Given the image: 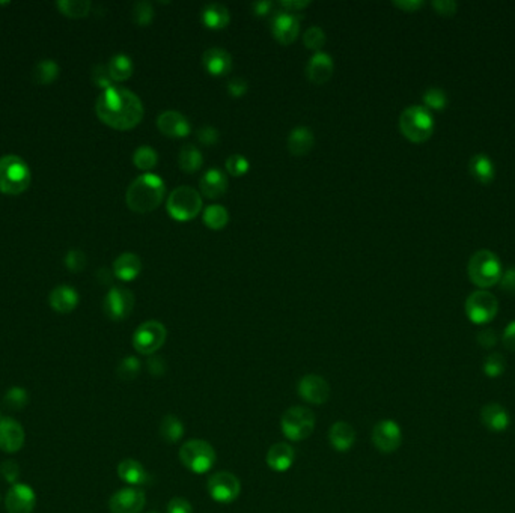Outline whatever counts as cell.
I'll return each instance as SVG.
<instances>
[{
  "label": "cell",
  "instance_id": "6da1fadb",
  "mask_svg": "<svg viewBox=\"0 0 515 513\" xmlns=\"http://www.w3.org/2000/svg\"><path fill=\"white\" fill-rule=\"evenodd\" d=\"M98 119L118 131L133 130L144 118V104L134 92L112 86L100 93L96 102Z\"/></svg>",
  "mask_w": 515,
  "mask_h": 513
},
{
  "label": "cell",
  "instance_id": "7a4b0ae2",
  "mask_svg": "<svg viewBox=\"0 0 515 513\" xmlns=\"http://www.w3.org/2000/svg\"><path fill=\"white\" fill-rule=\"evenodd\" d=\"M166 185L156 173H144L137 177L125 194V202L132 211L146 214L157 209L165 199Z\"/></svg>",
  "mask_w": 515,
  "mask_h": 513
},
{
  "label": "cell",
  "instance_id": "3957f363",
  "mask_svg": "<svg viewBox=\"0 0 515 513\" xmlns=\"http://www.w3.org/2000/svg\"><path fill=\"white\" fill-rule=\"evenodd\" d=\"M32 181L28 163L18 155H5L0 158V193L18 196L25 193Z\"/></svg>",
  "mask_w": 515,
  "mask_h": 513
},
{
  "label": "cell",
  "instance_id": "277c9868",
  "mask_svg": "<svg viewBox=\"0 0 515 513\" xmlns=\"http://www.w3.org/2000/svg\"><path fill=\"white\" fill-rule=\"evenodd\" d=\"M401 133L413 143H424L434 131V119L424 106H410L400 116Z\"/></svg>",
  "mask_w": 515,
  "mask_h": 513
},
{
  "label": "cell",
  "instance_id": "5b68a950",
  "mask_svg": "<svg viewBox=\"0 0 515 513\" xmlns=\"http://www.w3.org/2000/svg\"><path fill=\"white\" fill-rule=\"evenodd\" d=\"M180 461L189 471L195 474H205L214 466L217 454L208 441L189 440L180 449Z\"/></svg>",
  "mask_w": 515,
  "mask_h": 513
},
{
  "label": "cell",
  "instance_id": "8992f818",
  "mask_svg": "<svg viewBox=\"0 0 515 513\" xmlns=\"http://www.w3.org/2000/svg\"><path fill=\"white\" fill-rule=\"evenodd\" d=\"M467 273L472 282L479 288H490L497 283L502 276L500 261L491 250H478L467 265Z\"/></svg>",
  "mask_w": 515,
  "mask_h": 513
},
{
  "label": "cell",
  "instance_id": "52a82bcc",
  "mask_svg": "<svg viewBox=\"0 0 515 513\" xmlns=\"http://www.w3.org/2000/svg\"><path fill=\"white\" fill-rule=\"evenodd\" d=\"M166 209L173 220L190 221L201 213L202 197L192 187L181 185L169 194Z\"/></svg>",
  "mask_w": 515,
  "mask_h": 513
},
{
  "label": "cell",
  "instance_id": "ba28073f",
  "mask_svg": "<svg viewBox=\"0 0 515 513\" xmlns=\"http://www.w3.org/2000/svg\"><path fill=\"white\" fill-rule=\"evenodd\" d=\"M280 429L289 441L306 440L315 429V414L306 406H291L280 420Z\"/></svg>",
  "mask_w": 515,
  "mask_h": 513
},
{
  "label": "cell",
  "instance_id": "9c48e42d",
  "mask_svg": "<svg viewBox=\"0 0 515 513\" xmlns=\"http://www.w3.org/2000/svg\"><path fill=\"white\" fill-rule=\"evenodd\" d=\"M168 337L166 326L158 321H146L137 326L133 334V346L139 354L152 355L165 345Z\"/></svg>",
  "mask_w": 515,
  "mask_h": 513
},
{
  "label": "cell",
  "instance_id": "30bf717a",
  "mask_svg": "<svg viewBox=\"0 0 515 513\" xmlns=\"http://www.w3.org/2000/svg\"><path fill=\"white\" fill-rule=\"evenodd\" d=\"M499 310V301L494 294L478 289L465 300V314L473 324H487L493 319Z\"/></svg>",
  "mask_w": 515,
  "mask_h": 513
},
{
  "label": "cell",
  "instance_id": "8fae6325",
  "mask_svg": "<svg viewBox=\"0 0 515 513\" xmlns=\"http://www.w3.org/2000/svg\"><path fill=\"white\" fill-rule=\"evenodd\" d=\"M208 494L216 503L229 505L233 503L241 493V483L236 474L229 471H220L213 474L207 483Z\"/></svg>",
  "mask_w": 515,
  "mask_h": 513
},
{
  "label": "cell",
  "instance_id": "7c38bea8",
  "mask_svg": "<svg viewBox=\"0 0 515 513\" xmlns=\"http://www.w3.org/2000/svg\"><path fill=\"white\" fill-rule=\"evenodd\" d=\"M103 309L109 319L124 321L130 317L134 309V295L125 288L113 286L104 298Z\"/></svg>",
  "mask_w": 515,
  "mask_h": 513
},
{
  "label": "cell",
  "instance_id": "4fadbf2b",
  "mask_svg": "<svg viewBox=\"0 0 515 513\" xmlns=\"http://www.w3.org/2000/svg\"><path fill=\"white\" fill-rule=\"evenodd\" d=\"M372 442L384 454L395 453L403 444V429L395 420H381L372 429Z\"/></svg>",
  "mask_w": 515,
  "mask_h": 513
},
{
  "label": "cell",
  "instance_id": "5bb4252c",
  "mask_svg": "<svg viewBox=\"0 0 515 513\" xmlns=\"http://www.w3.org/2000/svg\"><path fill=\"white\" fill-rule=\"evenodd\" d=\"M300 18L297 14L287 11H274L270 20V29L273 37L282 45L294 42L300 33Z\"/></svg>",
  "mask_w": 515,
  "mask_h": 513
},
{
  "label": "cell",
  "instance_id": "9a60e30c",
  "mask_svg": "<svg viewBox=\"0 0 515 513\" xmlns=\"http://www.w3.org/2000/svg\"><path fill=\"white\" fill-rule=\"evenodd\" d=\"M146 505V495L140 488L127 486L116 491L109 500L112 513H140Z\"/></svg>",
  "mask_w": 515,
  "mask_h": 513
},
{
  "label": "cell",
  "instance_id": "2e32d148",
  "mask_svg": "<svg viewBox=\"0 0 515 513\" xmlns=\"http://www.w3.org/2000/svg\"><path fill=\"white\" fill-rule=\"evenodd\" d=\"M300 398L312 405H324L330 398V386L320 375H304L297 386Z\"/></svg>",
  "mask_w": 515,
  "mask_h": 513
},
{
  "label": "cell",
  "instance_id": "e0dca14e",
  "mask_svg": "<svg viewBox=\"0 0 515 513\" xmlns=\"http://www.w3.org/2000/svg\"><path fill=\"white\" fill-rule=\"evenodd\" d=\"M37 506V494L26 483H16L5 498L8 513H32Z\"/></svg>",
  "mask_w": 515,
  "mask_h": 513
},
{
  "label": "cell",
  "instance_id": "ac0fdd59",
  "mask_svg": "<svg viewBox=\"0 0 515 513\" xmlns=\"http://www.w3.org/2000/svg\"><path fill=\"white\" fill-rule=\"evenodd\" d=\"M26 434L17 420L11 417L0 418V450L5 453H17L25 446Z\"/></svg>",
  "mask_w": 515,
  "mask_h": 513
},
{
  "label": "cell",
  "instance_id": "d6986e66",
  "mask_svg": "<svg viewBox=\"0 0 515 513\" xmlns=\"http://www.w3.org/2000/svg\"><path fill=\"white\" fill-rule=\"evenodd\" d=\"M157 128L168 137L183 138L192 133V125L185 116L177 110H166L158 114Z\"/></svg>",
  "mask_w": 515,
  "mask_h": 513
},
{
  "label": "cell",
  "instance_id": "ffe728a7",
  "mask_svg": "<svg viewBox=\"0 0 515 513\" xmlns=\"http://www.w3.org/2000/svg\"><path fill=\"white\" fill-rule=\"evenodd\" d=\"M481 422L482 425L490 430V432L500 434L508 430L511 426V414L505 406L497 403V402H490L485 403L481 408Z\"/></svg>",
  "mask_w": 515,
  "mask_h": 513
},
{
  "label": "cell",
  "instance_id": "44dd1931",
  "mask_svg": "<svg viewBox=\"0 0 515 513\" xmlns=\"http://www.w3.org/2000/svg\"><path fill=\"white\" fill-rule=\"evenodd\" d=\"M333 59L330 54L318 52L315 53L306 66V76L313 85H325L333 76Z\"/></svg>",
  "mask_w": 515,
  "mask_h": 513
},
{
  "label": "cell",
  "instance_id": "7402d4cb",
  "mask_svg": "<svg viewBox=\"0 0 515 513\" xmlns=\"http://www.w3.org/2000/svg\"><path fill=\"white\" fill-rule=\"evenodd\" d=\"M202 64L209 73L214 77H224L231 73L232 69V56L220 47H212L204 52L202 54Z\"/></svg>",
  "mask_w": 515,
  "mask_h": 513
},
{
  "label": "cell",
  "instance_id": "603a6c76",
  "mask_svg": "<svg viewBox=\"0 0 515 513\" xmlns=\"http://www.w3.org/2000/svg\"><path fill=\"white\" fill-rule=\"evenodd\" d=\"M296 453L288 442H276L267 452L265 462L268 468H272L276 473H285L288 471L292 464H294Z\"/></svg>",
  "mask_w": 515,
  "mask_h": 513
},
{
  "label": "cell",
  "instance_id": "cb8c5ba5",
  "mask_svg": "<svg viewBox=\"0 0 515 513\" xmlns=\"http://www.w3.org/2000/svg\"><path fill=\"white\" fill-rule=\"evenodd\" d=\"M199 189H201V193L208 197V199H217V197L224 196L228 190L226 175L217 167L207 170L201 181H199Z\"/></svg>",
  "mask_w": 515,
  "mask_h": 513
},
{
  "label": "cell",
  "instance_id": "d4e9b609",
  "mask_svg": "<svg viewBox=\"0 0 515 513\" xmlns=\"http://www.w3.org/2000/svg\"><path fill=\"white\" fill-rule=\"evenodd\" d=\"M118 476L128 486H144L149 483V473L136 459H124L118 465Z\"/></svg>",
  "mask_w": 515,
  "mask_h": 513
},
{
  "label": "cell",
  "instance_id": "484cf974",
  "mask_svg": "<svg viewBox=\"0 0 515 513\" xmlns=\"http://www.w3.org/2000/svg\"><path fill=\"white\" fill-rule=\"evenodd\" d=\"M49 302L54 312L61 313V314H66V313H71L77 307L79 294L74 288L62 285L52 290L50 297H49Z\"/></svg>",
  "mask_w": 515,
  "mask_h": 513
},
{
  "label": "cell",
  "instance_id": "4316f807",
  "mask_svg": "<svg viewBox=\"0 0 515 513\" xmlns=\"http://www.w3.org/2000/svg\"><path fill=\"white\" fill-rule=\"evenodd\" d=\"M142 271V261L134 253H122L113 262V274L122 282H133Z\"/></svg>",
  "mask_w": 515,
  "mask_h": 513
},
{
  "label": "cell",
  "instance_id": "83f0119b",
  "mask_svg": "<svg viewBox=\"0 0 515 513\" xmlns=\"http://www.w3.org/2000/svg\"><path fill=\"white\" fill-rule=\"evenodd\" d=\"M329 441L339 453H347L356 442V430L347 422H336L329 430Z\"/></svg>",
  "mask_w": 515,
  "mask_h": 513
},
{
  "label": "cell",
  "instance_id": "f1b7e54d",
  "mask_svg": "<svg viewBox=\"0 0 515 513\" xmlns=\"http://www.w3.org/2000/svg\"><path fill=\"white\" fill-rule=\"evenodd\" d=\"M315 145V136L309 126H297L289 133L288 151L294 157H303L311 153Z\"/></svg>",
  "mask_w": 515,
  "mask_h": 513
},
{
  "label": "cell",
  "instance_id": "f546056e",
  "mask_svg": "<svg viewBox=\"0 0 515 513\" xmlns=\"http://www.w3.org/2000/svg\"><path fill=\"white\" fill-rule=\"evenodd\" d=\"M204 26L212 30L225 29L231 23L229 9L221 4H209L202 9L201 14Z\"/></svg>",
  "mask_w": 515,
  "mask_h": 513
},
{
  "label": "cell",
  "instance_id": "4dcf8cb0",
  "mask_svg": "<svg viewBox=\"0 0 515 513\" xmlns=\"http://www.w3.org/2000/svg\"><path fill=\"white\" fill-rule=\"evenodd\" d=\"M158 434H160L161 440L168 442V444H177V442L181 441L184 437L185 428H184V423L177 415L168 414L163 417V420L160 422Z\"/></svg>",
  "mask_w": 515,
  "mask_h": 513
},
{
  "label": "cell",
  "instance_id": "1f68e13d",
  "mask_svg": "<svg viewBox=\"0 0 515 513\" xmlns=\"http://www.w3.org/2000/svg\"><path fill=\"white\" fill-rule=\"evenodd\" d=\"M469 172L479 182H490L494 178V163L487 154H476L469 161Z\"/></svg>",
  "mask_w": 515,
  "mask_h": 513
},
{
  "label": "cell",
  "instance_id": "d6a6232c",
  "mask_svg": "<svg viewBox=\"0 0 515 513\" xmlns=\"http://www.w3.org/2000/svg\"><path fill=\"white\" fill-rule=\"evenodd\" d=\"M108 68H109V73H110V77L113 81H125L130 78L133 76V71H134V65H133V61L130 56L127 54H116L113 56L110 62L108 64Z\"/></svg>",
  "mask_w": 515,
  "mask_h": 513
},
{
  "label": "cell",
  "instance_id": "836d02e7",
  "mask_svg": "<svg viewBox=\"0 0 515 513\" xmlns=\"http://www.w3.org/2000/svg\"><path fill=\"white\" fill-rule=\"evenodd\" d=\"M178 165L185 173H196L204 165L202 153L195 145H184L180 149Z\"/></svg>",
  "mask_w": 515,
  "mask_h": 513
},
{
  "label": "cell",
  "instance_id": "e575fe53",
  "mask_svg": "<svg viewBox=\"0 0 515 513\" xmlns=\"http://www.w3.org/2000/svg\"><path fill=\"white\" fill-rule=\"evenodd\" d=\"M61 74V66L57 65L52 59L41 61L33 69V80L37 81L38 85H52L53 81L59 77Z\"/></svg>",
  "mask_w": 515,
  "mask_h": 513
},
{
  "label": "cell",
  "instance_id": "d590c367",
  "mask_svg": "<svg viewBox=\"0 0 515 513\" xmlns=\"http://www.w3.org/2000/svg\"><path fill=\"white\" fill-rule=\"evenodd\" d=\"M229 221V213L221 205H209L204 211V223L207 228L213 230L224 229Z\"/></svg>",
  "mask_w": 515,
  "mask_h": 513
},
{
  "label": "cell",
  "instance_id": "8d00e7d4",
  "mask_svg": "<svg viewBox=\"0 0 515 513\" xmlns=\"http://www.w3.org/2000/svg\"><path fill=\"white\" fill-rule=\"evenodd\" d=\"M57 9L69 18H83L91 13L92 4L88 0H61L56 4Z\"/></svg>",
  "mask_w": 515,
  "mask_h": 513
},
{
  "label": "cell",
  "instance_id": "74e56055",
  "mask_svg": "<svg viewBox=\"0 0 515 513\" xmlns=\"http://www.w3.org/2000/svg\"><path fill=\"white\" fill-rule=\"evenodd\" d=\"M133 163H134V166L140 170H151L157 166L158 154L156 153V149L151 146H146V145L139 146L133 154Z\"/></svg>",
  "mask_w": 515,
  "mask_h": 513
},
{
  "label": "cell",
  "instance_id": "f35d334b",
  "mask_svg": "<svg viewBox=\"0 0 515 513\" xmlns=\"http://www.w3.org/2000/svg\"><path fill=\"white\" fill-rule=\"evenodd\" d=\"M482 370L485 373V377H488L491 379H496L505 373L507 358L503 357L500 353H491L482 361Z\"/></svg>",
  "mask_w": 515,
  "mask_h": 513
},
{
  "label": "cell",
  "instance_id": "ab89813d",
  "mask_svg": "<svg viewBox=\"0 0 515 513\" xmlns=\"http://www.w3.org/2000/svg\"><path fill=\"white\" fill-rule=\"evenodd\" d=\"M132 17L137 26H149L152 20H154V6L146 2V0H140V2H136L133 5Z\"/></svg>",
  "mask_w": 515,
  "mask_h": 513
},
{
  "label": "cell",
  "instance_id": "60d3db41",
  "mask_svg": "<svg viewBox=\"0 0 515 513\" xmlns=\"http://www.w3.org/2000/svg\"><path fill=\"white\" fill-rule=\"evenodd\" d=\"M4 402L11 410H21L29 403V394L25 389L13 387L6 391Z\"/></svg>",
  "mask_w": 515,
  "mask_h": 513
},
{
  "label": "cell",
  "instance_id": "b9f144b4",
  "mask_svg": "<svg viewBox=\"0 0 515 513\" xmlns=\"http://www.w3.org/2000/svg\"><path fill=\"white\" fill-rule=\"evenodd\" d=\"M303 42H304V45L308 47L309 50H313V52L318 53L325 44V33H324V30L321 28L312 26L306 32H304Z\"/></svg>",
  "mask_w": 515,
  "mask_h": 513
},
{
  "label": "cell",
  "instance_id": "7bdbcfd3",
  "mask_svg": "<svg viewBox=\"0 0 515 513\" xmlns=\"http://www.w3.org/2000/svg\"><path fill=\"white\" fill-rule=\"evenodd\" d=\"M140 361L136 357H125L118 366V377L122 381H133L140 373Z\"/></svg>",
  "mask_w": 515,
  "mask_h": 513
},
{
  "label": "cell",
  "instance_id": "ee69618b",
  "mask_svg": "<svg viewBox=\"0 0 515 513\" xmlns=\"http://www.w3.org/2000/svg\"><path fill=\"white\" fill-rule=\"evenodd\" d=\"M225 166H226L228 173H229V175H232V177H237V178H238V177H243V175L248 173V172H249V167H250L248 158H245V157H244V155H241V154H233V155H229V157L226 158Z\"/></svg>",
  "mask_w": 515,
  "mask_h": 513
},
{
  "label": "cell",
  "instance_id": "f6af8a7d",
  "mask_svg": "<svg viewBox=\"0 0 515 513\" xmlns=\"http://www.w3.org/2000/svg\"><path fill=\"white\" fill-rule=\"evenodd\" d=\"M424 101L429 109H436V110H441L446 107L448 104V95L446 92L439 89V88H429L425 93H424Z\"/></svg>",
  "mask_w": 515,
  "mask_h": 513
},
{
  "label": "cell",
  "instance_id": "bcb514c9",
  "mask_svg": "<svg viewBox=\"0 0 515 513\" xmlns=\"http://www.w3.org/2000/svg\"><path fill=\"white\" fill-rule=\"evenodd\" d=\"M91 78H92V83L96 85L97 88H101L103 90H106V89L113 86V80L110 77L108 65L98 64V65L93 66Z\"/></svg>",
  "mask_w": 515,
  "mask_h": 513
},
{
  "label": "cell",
  "instance_id": "7dc6e473",
  "mask_svg": "<svg viewBox=\"0 0 515 513\" xmlns=\"http://www.w3.org/2000/svg\"><path fill=\"white\" fill-rule=\"evenodd\" d=\"M65 265L71 273H80L86 266V254L81 250H69L65 256Z\"/></svg>",
  "mask_w": 515,
  "mask_h": 513
},
{
  "label": "cell",
  "instance_id": "c3c4849f",
  "mask_svg": "<svg viewBox=\"0 0 515 513\" xmlns=\"http://www.w3.org/2000/svg\"><path fill=\"white\" fill-rule=\"evenodd\" d=\"M196 138L199 140V143H202L204 146H214L219 142L220 134L214 126L205 125L202 128H199L196 133Z\"/></svg>",
  "mask_w": 515,
  "mask_h": 513
},
{
  "label": "cell",
  "instance_id": "681fc988",
  "mask_svg": "<svg viewBox=\"0 0 515 513\" xmlns=\"http://www.w3.org/2000/svg\"><path fill=\"white\" fill-rule=\"evenodd\" d=\"M228 92L233 98H241L245 92H248V81L241 77H233L228 81Z\"/></svg>",
  "mask_w": 515,
  "mask_h": 513
},
{
  "label": "cell",
  "instance_id": "f907efd6",
  "mask_svg": "<svg viewBox=\"0 0 515 513\" xmlns=\"http://www.w3.org/2000/svg\"><path fill=\"white\" fill-rule=\"evenodd\" d=\"M476 341H478V343L481 345L482 348H485V349H491V348H494V346L497 345V342H499V336H497V333H496L494 330L485 329V330H481V331L478 333V336H476Z\"/></svg>",
  "mask_w": 515,
  "mask_h": 513
},
{
  "label": "cell",
  "instance_id": "816d5d0a",
  "mask_svg": "<svg viewBox=\"0 0 515 513\" xmlns=\"http://www.w3.org/2000/svg\"><path fill=\"white\" fill-rule=\"evenodd\" d=\"M168 513H193V507L189 500L175 497L168 503Z\"/></svg>",
  "mask_w": 515,
  "mask_h": 513
},
{
  "label": "cell",
  "instance_id": "f5cc1de1",
  "mask_svg": "<svg viewBox=\"0 0 515 513\" xmlns=\"http://www.w3.org/2000/svg\"><path fill=\"white\" fill-rule=\"evenodd\" d=\"M18 473H20V468L16 461H6L4 462L2 465H0V474H2L4 479L9 483H14L16 485V480L18 477Z\"/></svg>",
  "mask_w": 515,
  "mask_h": 513
},
{
  "label": "cell",
  "instance_id": "db71d44e",
  "mask_svg": "<svg viewBox=\"0 0 515 513\" xmlns=\"http://www.w3.org/2000/svg\"><path fill=\"white\" fill-rule=\"evenodd\" d=\"M499 282L503 293L515 294V268H508L505 273H502Z\"/></svg>",
  "mask_w": 515,
  "mask_h": 513
},
{
  "label": "cell",
  "instance_id": "11a10c76",
  "mask_svg": "<svg viewBox=\"0 0 515 513\" xmlns=\"http://www.w3.org/2000/svg\"><path fill=\"white\" fill-rule=\"evenodd\" d=\"M277 5L282 8V11L291 14H297L301 9L308 8L311 5L309 0H282V2H277Z\"/></svg>",
  "mask_w": 515,
  "mask_h": 513
},
{
  "label": "cell",
  "instance_id": "9f6ffc18",
  "mask_svg": "<svg viewBox=\"0 0 515 513\" xmlns=\"http://www.w3.org/2000/svg\"><path fill=\"white\" fill-rule=\"evenodd\" d=\"M432 6L441 16H453L458 9V4L453 2V0H434Z\"/></svg>",
  "mask_w": 515,
  "mask_h": 513
},
{
  "label": "cell",
  "instance_id": "6f0895ef",
  "mask_svg": "<svg viewBox=\"0 0 515 513\" xmlns=\"http://www.w3.org/2000/svg\"><path fill=\"white\" fill-rule=\"evenodd\" d=\"M502 342H503V345H505L507 349H509V351L515 353V319L511 321L507 325V329L503 330Z\"/></svg>",
  "mask_w": 515,
  "mask_h": 513
},
{
  "label": "cell",
  "instance_id": "680465c9",
  "mask_svg": "<svg viewBox=\"0 0 515 513\" xmlns=\"http://www.w3.org/2000/svg\"><path fill=\"white\" fill-rule=\"evenodd\" d=\"M273 6L274 4L270 2V0H261V2L252 4V11L256 17H265L268 14H273Z\"/></svg>",
  "mask_w": 515,
  "mask_h": 513
},
{
  "label": "cell",
  "instance_id": "91938a15",
  "mask_svg": "<svg viewBox=\"0 0 515 513\" xmlns=\"http://www.w3.org/2000/svg\"><path fill=\"white\" fill-rule=\"evenodd\" d=\"M393 5L405 11V13H415V11L424 6V0H395Z\"/></svg>",
  "mask_w": 515,
  "mask_h": 513
},
{
  "label": "cell",
  "instance_id": "94428289",
  "mask_svg": "<svg viewBox=\"0 0 515 513\" xmlns=\"http://www.w3.org/2000/svg\"><path fill=\"white\" fill-rule=\"evenodd\" d=\"M148 369H149L151 373H154V375H161V373L166 370V365H165V361H163L161 358L152 357L148 361Z\"/></svg>",
  "mask_w": 515,
  "mask_h": 513
},
{
  "label": "cell",
  "instance_id": "6125c7cd",
  "mask_svg": "<svg viewBox=\"0 0 515 513\" xmlns=\"http://www.w3.org/2000/svg\"><path fill=\"white\" fill-rule=\"evenodd\" d=\"M97 276H98V277H97V278H98V282H100L101 285H110L115 274H112V273L108 270V268H101V270L98 271V274H97Z\"/></svg>",
  "mask_w": 515,
  "mask_h": 513
},
{
  "label": "cell",
  "instance_id": "be15d7a7",
  "mask_svg": "<svg viewBox=\"0 0 515 513\" xmlns=\"http://www.w3.org/2000/svg\"><path fill=\"white\" fill-rule=\"evenodd\" d=\"M151 513H156V512H151Z\"/></svg>",
  "mask_w": 515,
  "mask_h": 513
}]
</instances>
